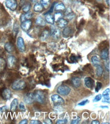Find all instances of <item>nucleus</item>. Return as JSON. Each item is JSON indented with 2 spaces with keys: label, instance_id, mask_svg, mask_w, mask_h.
<instances>
[{
  "label": "nucleus",
  "instance_id": "1",
  "mask_svg": "<svg viewBox=\"0 0 110 124\" xmlns=\"http://www.w3.org/2000/svg\"><path fill=\"white\" fill-rule=\"evenodd\" d=\"M35 101L41 104H43L46 101V97L45 93L42 91H36L33 94Z\"/></svg>",
  "mask_w": 110,
  "mask_h": 124
},
{
  "label": "nucleus",
  "instance_id": "2",
  "mask_svg": "<svg viewBox=\"0 0 110 124\" xmlns=\"http://www.w3.org/2000/svg\"><path fill=\"white\" fill-rule=\"evenodd\" d=\"M26 87L25 82L22 80H18L14 81L12 85V88L15 91H19L24 90Z\"/></svg>",
  "mask_w": 110,
  "mask_h": 124
},
{
  "label": "nucleus",
  "instance_id": "3",
  "mask_svg": "<svg viewBox=\"0 0 110 124\" xmlns=\"http://www.w3.org/2000/svg\"><path fill=\"white\" fill-rule=\"evenodd\" d=\"M71 89L68 86L65 85H60L57 89V93L63 96H66L69 95Z\"/></svg>",
  "mask_w": 110,
  "mask_h": 124
},
{
  "label": "nucleus",
  "instance_id": "4",
  "mask_svg": "<svg viewBox=\"0 0 110 124\" xmlns=\"http://www.w3.org/2000/svg\"><path fill=\"white\" fill-rule=\"evenodd\" d=\"M5 4L6 7L12 11H14L17 7V3L16 0H6Z\"/></svg>",
  "mask_w": 110,
  "mask_h": 124
},
{
  "label": "nucleus",
  "instance_id": "5",
  "mask_svg": "<svg viewBox=\"0 0 110 124\" xmlns=\"http://www.w3.org/2000/svg\"><path fill=\"white\" fill-rule=\"evenodd\" d=\"M51 99L54 104L56 105H61L65 103V100L63 99V98H62L60 96L57 94L52 95Z\"/></svg>",
  "mask_w": 110,
  "mask_h": 124
},
{
  "label": "nucleus",
  "instance_id": "6",
  "mask_svg": "<svg viewBox=\"0 0 110 124\" xmlns=\"http://www.w3.org/2000/svg\"><path fill=\"white\" fill-rule=\"evenodd\" d=\"M61 34V32L60 30L57 29L55 27L52 26L51 29L50 35L52 36V38L54 39L57 40L59 38Z\"/></svg>",
  "mask_w": 110,
  "mask_h": 124
},
{
  "label": "nucleus",
  "instance_id": "7",
  "mask_svg": "<svg viewBox=\"0 0 110 124\" xmlns=\"http://www.w3.org/2000/svg\"><path fill=\"white\" fill-rule=\"evenodd\" d=\"M17 46L20 51L22 53L24 52L25 50V46L24 42V40L22 37H19L18 38L17 41Z\"/></svg>",
  "mask_w": 110,
  "mask_h": 124
},
{
  "label": "nucleus",
  "instance_id": "8",
  "mask_svg": "<svg viewBox=\"0 0 110 124\" xmlns=\"http://www.w3.org/2000/svg\"><path fill=\"white\" fill-rule=\"evenodd\" d=\"M31 25H32V22L30 20H27L22 22L21 24V28L25 32H28L30 30Z\"/></svg>",
  "mask_w": 110,
  "mask_h": 124
},
{
  "label": "nucleus",
  "instance_id": "9",
  "mask_svg": "<svg viewBox=\"0 0 110 124\" xmlns=\"http://www.w3.org/2000/svg\"><path fill=\"white\" fill-rule=\"evenodd\" d=\"M17 60L14 56H9L7 59V65L9 68H12L16 65Z\"/></svg>",
  "mask_w": 110,
  "mask_h": 124
},
{
  "label": "nucleus",
  "instance_id": "10",
  "mask_svg": "<svg viewBox=\"0 0 110 124\" xmlns=\"http://www.w3.org/2000/svg\"><path fill=\"white\" fill-rule=\"evenodd\" d=\"M35 100L33 93H29L27 95H26L24 98V101L28 104H31Z\"/></svg>",
  "mask_w": 110,
  "mask_h": 124
},
{
  "label": "nucleus",
  "instance_id": "11",
  "mask_svg": "<svg viewBox=\"0 0 110 124\" xmlns=\"http://www.w3.org/2000/svg\"><path fill=\"white\" fill-rule=\"evenodd\" d=\"M2 96L4 99L9 100L11 97V92L8 89H5L2 91Z\"/></svg>",
  "mask_w": 110,
  "mask_h": 124
},
{
  "label": "nucleus",
  "instance_id": "12",
  "mask_svg": "<svg viewBox=\"0 0 110 124\" xmlns=\"http://www.w3.org/2000/svg\"><path fill=\"white\" fill-rule=\"evenodd\" d=\"M85 85L88 88L92 89L94 85V80L90 77H86L84 79Z\"/></svg>",
  "mask_w": 110,
  "mask_h": 124
},
{
  "label": "nucleus",
  "instance_id": "13",
  "mask_svg": "<svg viewBox=\"0 0 110 124\" xmlns=\"http://www.w3.org/2000/svg\"><path fill=\"white\" fill-rule=\"evenodd\" d=\"M36 23L37 25H39L40 27H45L46 24V20H44V19L41 16H39L36 19Z\"/></svg>",
  "mask_w": 110,
  "mask_h": 124
},
{
  "label": "nucleus",
  "instance_id": "14",
  "mask_svg": "<svg viewBox=\"0 0 110 124\" xmlns=\"http://www.w3.org/2000/svg\"><path fill=\"white\" fill-rule=\"evenodd\" d=\"M72 84L75 87H79L81 84V78L78 77H74L72 79Z\"/></svg>",
  "mask_w": 110,
  "mask_h": 124
},
{
  "label": "nucleus",
  "instance_id": "15",
  "mask_svg": "<svg viewBox=\"0 0 110 124\" xmlns=\"http://www.w3.org/2000/svg\"><path fill=\"white\" fill-rule=\"evenodd\" d=\"M33 17V13L31 12H27L25 14L22 15V16L20 17L21 21L22 22L25 21L27 20H30Z\"/></svg>",
  "mask_w": 110,
  "mask_h": 124
},
{
  "label": "nucleus",
  "instance_id": "16",
  "mask_svg": "<svg viewBox=\"0 0 110 124\" xmlns=\"http://www.w3.org/2000/svg\"><path fill=\"white\" fill-rule=\"evenodd\" d=\"M72 33V28H71L70 27H66L64 30H63L62 34L64 37L67 38L69 37L71 35V34Z\"/></svg>",
  "mask_w": 110,
  "mask_h": 124
},
{
  "label": "nucleus",
  "instance_id": "17",
  "mask_svg": "<svg viewBox=\"0 0 110 124\" xmlns=\"http://www.w3.org/2000/svg\"><path fill=\"white\" fill-rule=\"evenodd\" d=\"M5 49L8 53H12L14 50V47L11 43L8 42L5 45Z\"/></svg>",
  "mask_w": 110,
  "mask_h": 124
},
{
  "label": "nucleus",
  "instance_id": "18",
  "mask_svg": "<svg viewBox=\"0 0 110 124\" xmlns=\"http://www.w3.org/2000/svg\"><path fill=\"white\" fill-rule=\"evenodd\" d=\"M49 37V32L48 30H45L42 33L41 36H40V40L42 41H45Z\"/></svg>",
  "mask_w": 110,
  "mask_h": 124
},
{
  "label": "nucleus",
  "instance_id": "19",
  "mask_svg": "<svg viewBox=\"0 0 110 124\" xmlns=\"http://www.w3.org/2000/svg\"><path fill=\"white\" fill-rule=\"evenodd\" d=\"M57 22H58V23H57V25H58V27L61 29L66 28L68 24L67 20L62 18L60 19L59 21Z\"/></svg>",
  "mask_w": 110,
  "mask_h": 124
},
{
  "label": "nucleus",
  "instance_id": "20",
  "mask_svg": "<svg viewBox=\"0 0 110 124\" xmlns=\"http://www.w3.org/2000/svg\"><path fill=\"white\" fill-rule=\"evenodd\" d=\"M18 106V100L17 99H14L11 102L10 105V110L12 111H15L16 110Z\"/></svg>",
  "mask_w": 110,
  "mask_h": 124
},
{
  "label": "nucleus",
  "instance_id": "21",
  "mask_svg": "<svg viewBox=\"0 0 110 124\" xmlns=\"http://www.w3.org/2000/svg\"><path fill=\"white\" fill-rule=\"evenodd\" d=\"M92 63L94 66H97L100 65L101 63V60L99 59L98 56L97 55H94L91 58Z\"/></svg>",
  "mask_w": 110,
  "mask_h": 124
},
{
  "label": "nucleus",
  "instance_id": "22",
  "mask_svg": "<svg viewBox=\"0 0 110 124\" xmlns=\"http://www.w3.org/2000/svg\"><path fill=\"white\" fill-rule=\"evenodd\" d=\"M45 20L47 23H49L50 24H52V25L54 24V18L51 14H47L46 15Z\"/></svg>",
  "mask_w": 110,
  "mask_h": 124
},
{
  "label": "nucleus",
  "instance_id": "23",
  "mask_svg": "<svg viewBox=\"0 0 110 124\" xmlns=\"http://www.w3.org/2000/svg\"><path fill=\"white\" fill-rule=\"evenodd\" d=\"M6 66V62L3 58H0V73L3 72Z\"/></svg>",
  "mask_w": 110,
  "mask_h": 124
},
{
  "label": "nucleus",
  "instance_id": "24",
  "mask_svg": "<svg viewBox=\"0 0 110 124\" xmlns=\"http://www.w3.org/2000/svg\"><path fill=\"white\" fill-rule=\"evenodd\" d=\"M109 55V50L108 48H105L103 49L101 54V57L103 60H107Z\"/></svg>",
  "mask_w": 110,
  "mask_h": 124
},
{
  "label": "nucleus",
  "instance_id": "25",
  "mask_svg": "<svg viewBox=\"0 0 110 124\" xmlns=\"http://www.w3.org/2000/svg\"><path fill=\"white\" fill-rule=\"evenodd\" d=\"M43 7L40 3H37L34 7V10L35 12H41L43 11Z\"/></svg>",
  "mask_w": 110,
  "mask_h": 124
},
{
  "label": "nucleus",
  "instance_id": "26",
  "mask_svg": "<svg viewBox=\"0 0 110 124\" xmlns=\"http://www.w3.org/2000/svg\"><path fill=\"white\" fill-rule=\"evenodd\" d=\"M95 67H96V74L97 76L98 77L101 76L103 75V67L100 65H97Z\"/></svg>",
  "mask_w": 110,
  "mask_h": 124
},
{
  "label": "nucleus",
  "instance_id": "27",
  "mask_svg": "<svg viewBox=\"0 0 110 124\" xmlns=\"http://www.w3.org/2000/svg\"><path fill=\"white\" fill-rule=\"evenodd\" d=\"M40 4L42 5L43 8L47 9L50 4V0H41Z\"/></svg>",
  "mask_w": 110,
  "mask_h": 124
},
{
  "label": "nucleus",
  "instance_id": "28",
  "mask_svg": "<svg viewBox=\"0 0 110 124\" xmlns=\"http://www.w3.org/2000/svg\"><path fill=\"white\" fill-rule=\"evenodd\" d=\"M65 9V6L63 3L58 4L56 5V6L55 7V10L56 11H64Z\"/></svg>",
  "mask_w": 110,
  "mask_h": 124
},
{
  "label": "nucleus",
  "instance_id": "29",
  "mask_svg": "<svg viewBox=\"0 0 110 124\" xmlns=\"http://www.w3.org/2000/svg\"><path fill=\"white\" fill-rule=\"evenodd\" d=\"M63 16V14L61 12H56L54 14V20L55 22H59V20L62 18Z\"/></svg>",
  "mask_w": 110,
  "mask_h": 124
},
{
  "label": "nucleus",
  "instance_id": "30",
  "mask_svg": "<svg viewBox=\"0 0 110 124\" xmlns=\"http://www.w3.org/2000/svg\"><path fill=\"white\" fill-rule=\"evenodd\" d=\"M110 90L109 88L107 89L106 90H104L103 93V96L104 99L110 100Z\"/></svg>",
  "mask_w": 110,
  "mask_h": 124
},
{
  "label": "nucleus",
  "instance_id": "31",
  "mask_svg": "<svg viewBox=\"0 0 110 124\" xmlns=\"http://www.w3.org/2000/svg\"><path fill=\"white\" fill-rule=\"evenodd\" d=\"M30 8H31V5L30 3H27V4H25L23 5V6L22 7V10L24 12L27 13L29 11Z\"/></svg>",
  "mask_w": 110,
  "mask_h": 124
},
{
  "label": "nucleus",
  "instance_id": "32",
  "mask_svg": "<svg viewBox=\"0 0 110 124\" xmlns=\"http://www.w3.org/2000/svg\"><path fill=\"white\" fill-rule=\"evenodd\" d=\"M102 87V84L100 82H96V85L95 87V92H98L99 90H100Z\"/></svg>",
  "mask_w": 110,
  "mask_h": 124
},
{
  "label": "nucleus",
  "instance_id": "33",
  "mask_svg": "<svg viewBox=\"0 0 110 124\" xmlns=\"http://www.w3.org/2000/svg\"><path fill=\"white\" fill-rule=\"evenodd\" d=\"M66 18H67L68 20H72L73 18H74L75 17V14L74 13L72 12V13L69 14L68 15H66Z\"/></svg>",
  "mask_w": 110,
  "mask_h": 124
},
{
  "label": "nucleus",
  "instance_id": "34",
  "mask_svg": "<svg viewBox=\"0 0 110 124\" xmlns=\"http://www.w3.org/2000/svg\"><path fill=\"white\" fill-rule=\"evenodd\" d=\"M8 109L7 106H4L0 108V115H2L3 113Z\"/></svg>",
  "mask_w": 110,
  "mask_h": 124
},
{
  "label": "nucleus",
  "instance_id": "35",
  "mask_svg": "<svg viewBox=\"0 0 110 124\" xmlns=\"http://www.w3.org/2000/svg\"><path fill=\"white\" fill-rule=\"evenodd\" d=\"M102 99V95L101 94H98L96 96H95V97L94 98V99L93 100V101L94 102H98L99 100H101Z\"/></svg>",
  "mask_w": 110,
  "mask_h": 124
},
{
  "label": "nucleus",
  "instance_id": "36",
  "mask_svg": "<svg viewBox=\"0 0 110 124\" xmlns=\"http://www.w3.org/2000/svg\"><path fill=\"white\" fill-rule=\"evenodd\" d=\"M19 109L21 110H22L23 111H25V110H26L25 106H24V105L23 102H21L20 103V104L19 105Z\"/></svg>",
  "mask_w": 110,
  "mask_h": 124
},
{
  "label": "nucleus",
  "instance_id": "37",
  "mask_svg": "<svg viewBox=\"0 0 110 124\" xmlns=\"http://www.w3.org/2000/svg\"><path fill=\"white\" fill-rule=\"evenodd\" d=\"M81 118L80 117H78L76 120H72L71 124H79Z\"/></svg>",
  "mask_w": 110,
  "mask_h": 124
},
{
  "label": "nucleus",
  "instance_id": "38",
  "mask_svg": "<svg viewBox=\"0 0 110 124\" xmlns=\"http://www.w3.org/2000/svg\"><path fill=\"white\" fill-rule=\"evenodd\" d=\"M88 102V100H84V101H82L81 102L79 103L78 104V105L79 106H84Z\"/></svg>",
  "mask_w": 110,
  "mask_h": 124
},
{
  "label": "nucleus",
  "instance_id": "39",
  "mask_svg": "<svg viewBox=\"0 0 110 124\" xmlns=\"http://www.w3.org/2000/svg\"><path fill=\"white\" fill-rule=\"evenodd\" d=\"M105 68L108 71H110V62L106 61L105 63Z\"/></svg>",
  "mask_w": 110,
  "mask_h": 124
},
{
  "label": "nucleus",
  "instance_id": "40",
  "mask_svg": "<svg viewBox=\"0 0 110 124\" xmlns=\"http://www.w3.org/2000/svg\"><path fill=\"white\" fill-rule=\"evenodd\" d=\"M71 13H72V9H71V8L69 7V8H67L66 10L65 14L66 15H68V14Z\"/></svg>",
  "mask_w": 110,
  "mask_h": 124
},
{
  "label": "nucleus",
  "instance_id": "41",
  "mask_svg": "<svg viewBox=\"0 0 110 124\" xmlns=\"http://www.w3.org/2000/svg\"><path fill=\"white\" fill-rule=\"evenodd\" d=\"M30 124H41L42 123L39 121H37V120H32L30 122Z\"/></svg>",
  "mask_w": 110,
  "mask_h": 124
},
{
  "label": "nucleus",
  "instance_id": "42",
  "mask_svg": "<svg viewBox=\"0 0 110 124\" xmlns=\"http://www.w3.org/2000/svg\"><path fill=\"white\" fill-rule=\"evenodd\" d=\"M18 27L17 25H16V24H15V25L14 26V33H16V34H17L18 32Z\"/></svg>",
  "mask_w": 110,
  "mask_h": 124
},
{
  "label": "nucleus",
  "instance_id": "43",
  "mask_svg": "<svg viewBox=\"0 0 110 124\" xmlns=\"http://www.w3.org/2000/svg\"><path fill=\"white\" fill-rule=\"evenodd\" d=\"M28 123V120L27 119H24L19 122V124H27Z\"/></svg>",
  "mask_w": 110,
  "mask_h": 124
},
{
  "label": "nucleus",
  "instance_id": "44",
  "mask_svg": "<svg viewBox=\"0 0 110 124\" xmlns=\"http://www.w3.org/2000/svg\"><path fill=\"white\" fill-rule=\"evenodd\" d=\"M64 123H65V122H64V120H58V121H57L56 122V124H64Z\"/></svg>",
  "mask_w": 110,
  "mask_h": 124
},
{
  "label": "nucleus",
  "instance_id": "45",
  "mask_svg": "<svg viewBox=\"0 0 110 124\" xmlns=\"http://www.w3.org/2000/svg\"><path fill=\"white\" fill-rule=\"evenodd\" d=\"M45 123H46V124H52V121L50 120V119H49V118H47V119H46L45 121Z\"/></svg>",
  "mask_w": 110,
  "mask_h": 124
},
{
  "label": "nucleus",
  "instance_id": "46",
  "mask_svg": "<svg viewBox=\"0 0 110 124\" xmlns=\"http://www.w3.org/2000/svg\"><path fill=\"white\" fill-rule=\"evenodd\" d=\"M91 124H99V121H93L92 122V123H91Z\"/></svg>",
  "mask_w": 110,
  "mask_h": 124
},
{
  "label": "nucleus",
  "instance_id": "47",
  "mask_svg": "<svg viewBox=\"0 0 110 124\" xmlns=\"http://www.w3.org/2000/svg\"><path fill=\"white\" fill-rule=\"evenodd\" d=\"M103 102H106V103H110V100H108V99H103Z\"/></svg>",
  "mask_w": 110,
  "mask_h": 124
},
{
  "label": "nucleus",
  "instance_id": "48",
  "mask_svg": "<svg viewBox=\"0 0 110 124\" xmlns=\"http://www.w3.org/2000/svg\"><path fill=\"white\" fill-rule=\"evenodd\" d=\"M110 0H106V3L108 5H110Z\"/></svg>",
  "mask_w": 110,
  "mask_h": 124
},
{
  "label": "nucleus",
  "instance_id": "49",
  "mask_svg": "<svg viewBox=\"0 0 110 124\" xmlns=\"http://www.w3.org/2000/svg\"><path fill=\"white\" fill-rule=\"evenodd\" d=\"M101 107L103 108H108V106H101Z\"/></svg>",
  "mask_w": 110,
  "mask_h": 124
},
{
  "label": "nucleus",
  "instance_id": "50",
  "mask_svg": "<svg viewBox=\"0 0 110 124\" xmlns=\"http://www.w3.org/2000/svg\"><path fill=\"white\" fill-rule=\"evenodd\" d=\"M37 1V0H32V1H33V2H36Z\"/></svg>",
  "mask_w": 110,
  "mask_h": 124
},
{
  "label": "nucleus",
  "instance_id": "51",
  "mask_svg": "<svg viewBox=\"0 0 110 124\" xmlns=\"http://www.w3.org/2000/svg\"><path fill=\"white\" fill-rule=\"evenodd\" d=\"M31 1H32V0H31Z\"/></svg>",
  "mask_w": 110,
  "mask_h": 124
},
{
  "label": "nucleus",
  "instance_id": "52",
  "mask_svg": "<svg viewBox=\"0 0 110 124\" xmlns=\"http://www.w3.org/2000/svg\"><path fill=\"white\" fill-rule=\"evenodd\" d=\"M98 1H99V0H98Z\"/></svg>",
  "mask_w": 110,
  "mask_h": 124
}]
</instances>
